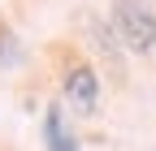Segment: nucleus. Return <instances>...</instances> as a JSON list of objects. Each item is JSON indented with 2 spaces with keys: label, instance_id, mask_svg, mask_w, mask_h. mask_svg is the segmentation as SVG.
Instances as JSON below:
<instances>
[{
  "label": "nucleus",
  "instance_id": "2",
  "mask_svg": "<svg viewBox=\"0 0 156 151\" xmlns=\"http://www.w3.org/2000/svg\"><path fill=\"white\" fill-rule=\"evenodd\" d=\"M65 104L74 112H95V104H100V78H95L91 65H74L65 73Z\"/></svg>",
  "mask_w": 156,
  "mask_h": 151
},
{
  "label": "nucleus",
  "instance_id": "1",
  "mask_svg": "<svg viewBox=\"0 0 156 151\" xmlns=\"http://www.w3.org/2000/svg\"><path fill=\"white\" fill-rule=\"evenodd\" d=\"M113 30L130 52L139 56L156 52V9L147 0H113Z\"/></svg>",
  "mask_w": 156,
  "mask_h": 151
},
{
  "label": "nucleus",
  "instance_id": "3",
  "mask_svg": "<svg viewBox=\"0 0 156 151\" xmlns=\"http://www.w3.org/2000/svg\"><path fill=\"white\" fill-rule=\"evenodd\" d=\"M44 147H48V151H78V138L69 134L61 104H52V108L44 112Z\"/></svg>",
  "mask_w": 156,
  "mask_h": 151
},
{
  "label": "nucleus",
  "instance_id": "4",
  "mask_svg": "<svg viewBox=\"0 0 156 151\" xmlns=\"http://www.w3.org/2000/svg\"><path fill=\"white\" fill-rule=\"evenodd\" d=\"M87 30H91V43L100 48V56H104V61H108L117 73H122V52H117V39H113V30L100 22V17H91V22H87Z\"/></svg>",
  "mask_w": 156,
  "mask_h": 151
}]
</instances>
